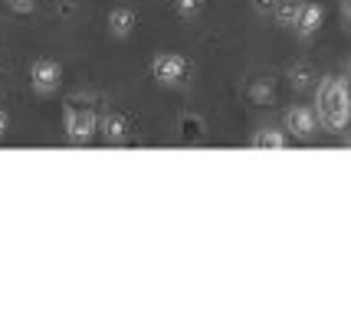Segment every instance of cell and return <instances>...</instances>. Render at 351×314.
<instances>
[{
	"instance_id": "1",
	"label": "cell",
	"mask_w": 351,
	"mask_h": 314,
	"mask_svg": "<svg viewBox=\"0 0 351 314\" xmlns=\"http://www.w3.org/2000/svg\"><path fill=\"white\" fill-rule=\"evenodd\" d=\"M319 115L322 121L328 125V128H335L341 131L351 118V95H348V86H345V79H325L319 89Z\"/></svg>"
},
{
	"instance_id": "2",
	"label": "cell",
	"mask_w": 351,
	"mask_h": 314,
	"mask_svg": "<svg viewBox=\"0 0 351 314\" xmlns=\"http://www.w3.org/2000/svg\"><path fill=\"white\" fill-rule=\"evenodd\" d=\"M95 112H92L89 105H76L69 102L66 108V138L73 141V144H89L92 138H95Z\"/></svg>"
},
{
	"instance_id": "3",
	"label": "cell",
	"mask_w": 351,
	"mask_h": 314,
	"mask_svg": "<svg viewBox=\"0 0 351 314\" xmlns=\"http://www.w3.org/2000/svg\"><path fill=\"white\" fill-rule=\"evenodd\" d=\"M30 82H33V89L40 92V95L56 92L60 89V82H62V66L56 60H36L30 66Z\"/></svg>"
},
{
	"instance_id": "4",
	"label": "cell",
	"mask_w": 351,
	"mask_h": 314,
	"mask_svg": "<svg viewBox=\"0 0 351 314\" xmlns=\"http://www.w3.org/2000/svg\"><path fill=\"white\" fill-rule=\"evenodd\" d=\"M152 73L158 82H165V86H178L184 75L191 73V66H187V60L184 56H178V53H161L158 60H154Z\"/></svg>"
},
{
	"instance_id": "5",
	"label": "cell",
	"mask_w": 351,
	"mask_h": 314,
	"mask_svg": "<svg viewBox=\"0 0 351 314\" xmlns=\"http://www.w3.org/2000/svg\"><path fill=\"white\" fill-rule=\"evenodd\" d=\"M102 135H106L108 144H125L128 135H132V125H128L125 115H108V118L102 121Z\"/></svg>"
},
{
	"instance_id": "6",
	"label": "cell",
	"mask_w": 351,
	"mask_h": 314,
	"mask_svg": "<svg viewBox=\"0 0 351 314\" xmlns=\"http://www.w3.org/2000/svg\"><path fill=\"white\" fill-rule=\"evenodd\" d=\"M289 131L295 138H308L315 131V115L308 108H292L289 112Z\"/></svg>"
},
{
	"instance_id": "7",
	"label": "cell",
	"mask_w": 351,
	"mask_h": 314,
	"mask_svg": "<svg viewBox=\"0 0 351 314\" xmlns=\"http://www.w3.org/2000/svg\"><path fill=\"white\" fill-rule=\"evenodd\" d=\"M108 30L115 33V36H128V33L135 30V10L115 7V10L108 14Z\"/></svg>"
},
{
	"instance_id": "8",
	"label": "cell",
	"mask_w": 351,
	"mask_h": 314,
	"mask_svg": "<svg viewBox=\"0 0 351 314\" xmlns=\"http://www.w3.org/2000/svg\"><path fill=\"white\" fill-rule=\"evenodd\" d=\"M299 33H306V36H312V33L322 27V7L319 3H302V14H299Z\"/></svg>"
},
{
	"instance_id": "9",
	"label": "cell",
	"mask_w": 351,
	"mask_h": 314,
	"mask_svg": "<svg viewBox=\"0 0 351 314\" xmlns=\"http://www.w3.org/2000/svg\"><path fill=\"white\" fill-rule=\"evenodd\" d=\"M299 14H302V3H295V0H279V3H276V20H279L282 27H295V23H299Z\"/></svg>"
},
{
	"instance_id": "10",
	"label": "cell",
	"mask_w": 351,
	"mask_h": 314,
	"mask_svg": "<svg viewBox=\"0 0 351 314\" xmlns=\"http://www.w3.org/2000/svg\"><path fill=\"white\" fill-rule=\"evenodd\" d=\"M253 148H260V151H279V148H286V138L279 135V131H273V128H266V131H260V135L253 138Z\"/></svg>"
},
{
	"instance_id": "11",
	"label": "cell",
	"mask_w": 351,
	"mask_h": 314,
	"mask_svg": "<svg viewBox=\"0 0 351 314\" xmlns=\"http://www.w3.org/2000/svg\"><path fill=\"white\" fill-rule=\"evenodd\" d=\"M181 135L187 138V141H197V138L204 135V121L194 118V115H184L181 118Z\"/></svg>"
},
{
	"instance_id": "12",
	"label": "cell",
	"mask_w": 351,
	"mask_h": 314,
	"mask_svg": "<svg viewBox=\"0 0 351 314\" xmlns=\"http://www.w3.org/2000/svg\"><path fill=\"white\" fill-rule=\"evenodd\" d=\"M289 82H292V86H295V89H302V86H308V82H312V69H308L306 62H299V66H292Z\"/></svg>"
},
{
	"instance_id": "13",
	"label": "cell",
	"mask_w": 351,
	"mask_h": 314,
	"mask_svg": "<svg viewBox=\"0 0 351 314\" xmlns=\"http://www.w3.org/2000/svg\"><path fill=\"white\" fill-rule=\"evenodd\" d=\"M174 7L181 16H197L204 10V0H174Z\"/></svg>"
},
{
	"instance_id": "14",
	"label": "cell",
	"mask_w": 351,
	"mask_h": 314,
	"mask_svg": "<svg viewBox=\"0 0 351 314\" xmlns=\"http://www.w3.org/2000/svg\"><path fill=\"white\" fill-rule=\"evenodd\" d=\"M10 7H14L16 14H30L33 7H36V0H10Z\"/></svg>"
},
{
	"instance_id": "15",
	"label": "cell",
	"mask_w": 351,
	"mask_h": 314,
	"mask_svg": "<svg viewBox=\"0 0 351 314\" xmlns=\"http://www.w3.org/2000/svg\"><path fill=\"white\" fill-rule=\"evenodd\" d=\"M276 3H279V0H253V7H256L260 14H276Z\"/></svg>"
},
{
	"instance_id": "16",
	"label": "cell",
	"mask_w": 351,
	"mask_h": 314,
	"mask_svg": "<svg viewBox=\"0 0 351 314\" xmlns=\"http://www.w3.org/2000/svg\"><path fill=\"white\" fill-rule=\"evenodd\" d=\"M253 99H256V102H269V86H256V89H253Z\"/></svg>"
},
{
	"instance_id": "17",
	"label": "cell",
	"mask_w": 351,
	"mask_h": 314,
	"mask_svg": "<svg viewBox=\"0 0 351 314\" xmlns=\"http://www.w3.org/2000/svg\"><path fill=\"white\" fill-rule=\"evenodd\" d=\"M7 128H10V118H7V112L0 108V141H3V135H7Z\"/></svg>"
},
{
	"instance_id": "18",
	"label": "cell",
	"mask_w": 351,
	"mask_h": 314,
	"mask_svg": "<svg viewBox=\"0 0 351 314\" xmlns=\"http://www.w3.org/2000/svg\"><path fill=\"white\" fill-rule=\"evenodd\" d=\"M341 14H345V16L351 20V0H345V3H341Z\"/></svg>"
},
{
	"instance_id": "19",
	"label": "cell",
	"mask_w": 351,
	"mask_h": 314,
	"mask_svg": "<svg viewBox=\"0 0 351 314\" xmlns=\"http://www.w3.org/2000/svg\"><path fill=\"white\" fill-rule=\"evenodd\" d=\"M348 66H351V60H348Z\"/></svg>"
}]
</instances>
